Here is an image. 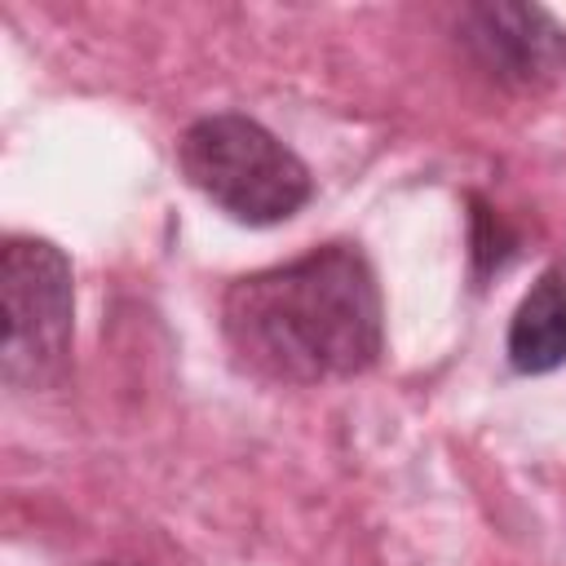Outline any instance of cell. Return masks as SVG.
Here are the masks:
<instances>
[{
  "label": "cell",
  "instance_id": "obj_6",
  "mask_svg": "<svg viewBox=\"0 0 566 566\" xmlns=\"http://www.w3.org/2000/svg\"><path fill=\"white\" fill-rule=\"evenodd\" d=\"M97 566H115V562H97Z\"/></svg>",
  "mask_w": 566,
  "mask_h": 566
},
{
  "label": "cell",
  "instance_id": "obj_2",
  "mask_svg": "<svg viewBox=\"0 0 566 566\" xmlns=\"http://www.w3.org/2000/svg\"><path fill=\"white\" fill-rule=\"evenodd\" d=\"M186 181L243 226H279L296 217L310 195V168L248 115H203L177 142Z\"/></svg>",
  "mask_w": 566,
  "mask_h": 566
},
{
  "label": "cell",
  "instance_id": "obj_4",
  "mask_svg": "<svg viewBox=\"0 0 566 566\" xmlns=\"http://www.w3.org/2000/svg\"><path fill=\"white\" fill-rule=\"evenodd\" d=\"M460 44L504 88H544L566 71V27L539 4H469Z\"/></svg>",
  "mask_w": 566,
  "mask_h": 566
},
{
  "label": "cell",
  "instance_id": "obj_3",
  "mask_svg": "<svg viewBox=\"0 0 566 566\" xmlns=\"http://www.w3.org/2000/svg\"><path fill=\"white\" fill-rule=\"evenodd\" d=\"M0 376L9 389H49L71 358V261L57 243L13 234L0 252Z\"/></svg>",
  "mask_w": 566,
  "mask_h": 566
},
{
  "label": "cell",
  "instance_id": "obj_5",
  "mask_svg": "<svg viewBox=\"0 0 566 566\" xmlns=\"http://www.w3.org/2000/svg\"><path fill=\"white\" fill-rule=\"evenodd\" d=\"M509 363L522 376H544L566 363V270H544L509 318Z\"/></svg>",
  "mask_w": 566,
  "mask_h": 566
},
{
  "label": "cell",
  "instance_id": "obj_1",
  "mask_svg": "<svg viewBox=\"0 0 566 566\" xmlns=\"http://www.w3.org/2000/svg\"><path fill=\"white\" fill-rule=\"evenodd\" d=\"M234 358L283 385H323L367 371L385 349V305L367 256L349 243L243 274L221 296Z\"/></svg>",
  "mask_w": 566,
  "mask_h": 566
}]
</instances>
